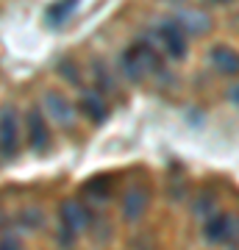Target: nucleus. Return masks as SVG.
<instances>
[{"label":"nucleus","mask_w":239,"mask_h":250,"mask_svg":"<svg viewBox=\"0 0 239 250\" xmlns=\"http://www.w3.org/2000/svg\"><path fill=\"white\" fill-rule=\"evenodd\" d=\"M120 64H123L125 78L142 81L148 72H153L156 67H159V59H156V53L151 50V45H148V42H136V45H131L123 53Z\"/></svg>","instance_id":"1"},{"label":"nucleus","mask_w":239,"mask_h":250,"mask_svg":"<svg viewBox=\"0 0 239 250\" xmlns=\"http://www.w3.org/2000/svg\"><path fill=\"white\" fill-rule=\"evenodd\" d=\"M237 236H239V220L234 214H225V211L212 214L203 225V239L209 245H222V242H231Z\"/></svg>","instance_id":"2"},{"label":"nucleus","mask_w":239,"mask_h":250,"mask_svg":"<svg viewBox=\"0 0 239 250\" xmlns=\"http://www.w3.org/2000/svg\"><path fill=\"white\" fill-rule=\"evenodd\" d=\"M42 111L47 114L50 123L62 125V128H72V123H75V106H72L64 95H59V92H47V95H44Z\"/></svg>","instance_id":"3"},{"label":"nucleus","mask_w":239,"mask_h":250,"mask_svg":"<svg viewBox=\"0 0 239 250\" xmlns=\"http://www.w3.org/2000/svg\"><path fill=\"white\" fill-rule=\"evenodd\" d=\"M20 147V128H17V111L3 108L0 111V153L6 159H14Z\"/></svg>","instance_id":"4"},{"label":"nucleus","mask_w":239,"mask_h":250,"mask_svg":"<svg viewBox=\"0 0 239 250\" xmlns=\"http://www.w3.org/2000/svg\"><path fill=\"white\" fill-rule=\"evenodd\" d=\"M156 39H159L161 50H164L170 59H181V56L186 53V34L175 25V22H164V25H159Z\"/></svg>","instance_id":"5"},{"label":"nucleus","mask_w":239,"mask_h":250,"mask_svg":"<svg viewBox=\"0 0 239 250\" xmlns=\"http://www.w3.org/2000/svg\"><path fill=\"white\" fill-rule=\"evenodd\" d=\"M89 223L87 208L78 203V200H64L62 203V228L64 236H78Z\"/></svg>","instance_id":"6"},{"label":"nucleus","mask_w":239,"mask_h":250,"mask_svg":"<svg viewBox=\"0 0 239 250\" xmlns=\"http://www.w3.org/2000/svg\"><path fill=\"white\" fill-rule=\"evenodd\" d=\"M175 25L186 36H197V34H206L212 28V17L203 14V11H197V9H181L175 14Z\"/></svg>","instance_id":"7"},{"label":"nucleus","mask_w":239,"mask_h":250,"mask_svg":"<svg viewBox=\"0 0 239 250\" xmlns=\"http://www.w3.org/2000/svg\"><path fill=\"white\" fill-rule=\"evenodd\" d=\"M28 142L34 150L42 153L50 142V131H47V123H44V114L42 108H31L28 111Z\"/></svg>","instance_id":"8"},{"label":"nucleus","mask_w":239,"mask_h":250,"mask_svg":"<svg viewBox=\"0 0 239 250\" xmlns=\"http://www.w3.org/2000/svg\"><path fill=\"white\" fill-rule=\"evenodd\" d=\"M209 62H212V67L217 72H222V75H239V53L231 50V47H225V45L212 47Z\"/></svg>","instance_id":"9"},{"label":"nucleus","mask_w":239,"mask_h":250,"mask_svg":"<svg viewBox=\"0 0 239 250\" xmlns=\"http://www.w3.org/2000/svg\"><path fill=\"white\" fill-rule=\"evenodd\" d=\"M78 108L92 120V123H103L109 117V106H106V100H103L100 92H84L81 100H78Z\"/></svg>","instance_id":"10"},{"label":"nucleus","mask_w":239,"mask_h":250,"mask_svg":"<svg viewBox=\"0 0 239 250\" xmlns=\"http://www.w3.org/2000/svg\"><path fill=\"white\" fill-rule=\"evenodd\" d=\"M145 203H148V197H145V192L142 189H128L123 195V217L125 223H136L142 217V211H145Z\"/></svg>","instance_id":"11"},{"label":"nucleus","mask_w":239,"mask_h":250,"mask_svg":"<svg viewBox=\"0 0 239 250\" xmlns=\"http://www.w3.org/2000/svg\"><path fill=\"white\" fill-rule=\"evenodd\" d=\"M78 6V0H59L56 6H50V22L53 25H59V22H64V20L70 17V11Z\"/></svg>","instance_id":"12"},{"label":"nucleus","mask_w":239,"mask_h":250,"mask_svg":"<svg viewBox=\"0 0 239 250\" xmlns=\"http://www.w3.org/2000/svg\"><path fill=\"white\" fill-rule=\"evenodd\" d=\"M89 189H100V192H92V197H109V189H111V178H98L89 184Z\"/></svg>","instance_id":"13"},{"label":"nucleus","mask_w":239,"mask_h":250,"mask_svg":"<svg viewBox=\"0 0 239 250\" xmlns=\"http://www.w3.org/2000/svg\"><path fill=\"white\" fill-rule=\"evenodd\" d=\"M0 250H22V242L9 233V236H3V239H0Z\"/></svg>","instance_id":"14"},{"label":"nucleus","mask_w":239,"mask_h":250,"mask_svg":"<svg viewBox=\"0 0 239 250\" xmlns=\"http://www.w3.org/2000/svg\"><path fill=\"white\" fill-rule=\"evenodd\" d=\"M212 208H214V197H203V200L195 206V214L197 217H209L206 211H212Z\"/></svg>","instance_id":"15"},{"label":"nucleus","mask_w":239,"mask_h":250,"mask_svg":"<svg viewBox=\"0 0 239 250\" xmlns=\"http://www.w3.org/2000/svg\"><path fill=\"white\" fill-rule=\"evenodd\" d=\"M209 3H228V0H209Z\"/></svg>","instance_id":"16"}]
</instances>
